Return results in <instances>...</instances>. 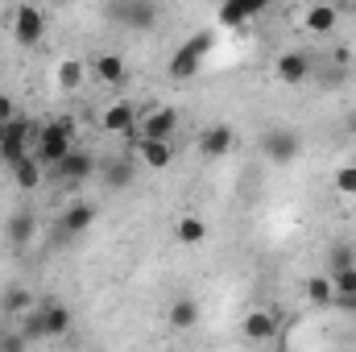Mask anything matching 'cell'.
<instances>
[{"label":"cell","instance_id":"6da1fadb","mask_svg":"<svg viewBox=\"0 0 356 352\" xmlns=\"http://www.w3.org/2000/svg\"><path fill=\"white\" fill-rule=\"evenodd\" d=\"M75 154V120H46L33 137V158L46 166V170H58L67 158Z\"/></svg>","mask_w":356,"mask_h":352},{"label":"cell","instance_id":"7a4b0ae2","mask_svg":"<svg viewBox=\"0 0 356 352\" xmlns=\"http://www.w3.org/2000/svg\"><path fill=\"white\" fill-rule=\"evenodd\" d=\"M261 154L273 166H294L298 154H302V137L294 129H286V125H273V129L261 133Z\"/></svg>","mask_w":356,"mask_h":352},{"label":"cell","instance_id":"3957f363","mask_svg":"<svg viewBox=\"0 0 356 352\" xmlns=\"http://www.w3.org/2000/svg\"><path fill=\"white\" fill-rule=\"evenodd\" d=\"M178 133V108L154 104L137 116V141H170Z\"/></svg>","mask_w":356,"mask_h":352},{"label":"cell","instance_id":"277c9868","mask_svg":"<svg viewBox=\"0 0 356 352\" xmlns=\"http://www.w3.org/2000/svg\"><path fill=\"white\" fill-rule=\"evenodd\" d=\"M108 17L116 21V25H124V29H154L158 25V17H162V8L158 4H149V0H116V4H108Z\"/></svg>","mask_w":356,"mask_h":352},{"label":"cell","instance_id":"5b68a950","mask_svg":"<svg viewBox=\"0 0 356 352\" xmlns=\"http://www.w3.org/2000/svg\"><path fill=\"white\" fill-rule=\"evenodd\" d=\"M8 25H13V42L25 46V50L46 38V13H42L38 4H17L13 17H8Z\"/></svg>","mask_w":356,"mask_h":352},{"label":"cell","instance_id":"8992f818","mask_svg":"<svg viewBox=\"0 0 356 352\" xmlns=\"http://www.w3.org/2000/svg\"><path fill=\"white\" fill-rule=\"evenodd\" d=\"M277 328H282V315H277L273 307H249V311L241 315V336H245L249 344H266V340H273Z\"/></svg>","mask_w":356,"mask_h":352},{"label":"cell","instance_id":"52a82bcc","mask_svg":"<svg viewBox=\"0 0 356 352\" xmlns=\"http://www.w3.org/2000/svg\"><path fill=\"white\" fill-rule=\"evenodd\" d=\"M273 75H277V83L298 88V83H307V79L315 75V63H311L307 50H286V54L273 58Z\"/></svg>","mask_w":356,"mask_h":352},{"label":"cell","instance_id":"ba28073f","mask_svg":"<svg viewBox=\"0 0 356 352\" xmlns=\"http://www.w3.org/2000/svg\"><path fill=\"white\" fill-rule=\"evenodd\" d=\"M211 42H216V33H199V38H191L175 58H170V75H175V79H191V75L199 71L203 54L211 50Z\"/></svg>","mask_w":356,"mask_h":352},{"label":"cell","instance_id":"9c48e42d","mask_svg":"<svg viewBox=\"0 0 356 352\" xmlns=\"http://www.w3.org/2000/svg\"><path fill=\"white\" fill-rule=\"evenodd\" d=\"M137 108L133 104H124V99H116V104H108L104 108V116H99V129L104 133H112V137H137Z\"/></svg>","mask_w":356,"mask_h":352},{"label":"cell","instance_id":"30bf717a","mask_svg":"<svg viewBox=\"0 0 356 352\" xmlns=\"http://www.w3.org/2000/svg\"><path fill=\"white\" fill-rule=\"evenodd\" d=\"M4 237H8V245H13V249L33 245V237H38V216H33L29 207L13 211V216H8V224H4Z\"/></svg>","mask_w":356,"mask_h":352},{"label":"cell","instance_id":"8fae6325","mask_svg":"<svg viewBox=\"0 0 356 352\" xmlns=\"http://www.w3.org/2000/svg\"><path fill=\"white\" fill-rule=\"evenodd\" d=\"M71 323H75V315H71V307H63V303H42V336L46 340H63L67 332H71Z\"/></svg>","mask_w":356,"mask_h":352},{"label":"cell","instance_id":"7c38bea8","mask_svg":"<svg viewBox=\"0 0 356 352\" xmlns=\"http://www.w3.org/2000/svg\"><path fill=\"white\" fill-rule=\"evenodd\" d=\"M88 71L95 75V83H104V88H116V83H124V58L116 54V50H104V54H95L88 63Z\"/></svg>","mask_w":356,"mask_h":352},{"label":"cell","instance_id":"4fadbf2b","mask_svg":"<svg viewBox=\"0 0 356 352\" xmlns=\"http://www.w3.org/2000/svg\"><path fill=\"white\" fill-rule=\"evenodd\" d=\"M340 8L336 4H307L302 8V25H307V33H336V25H340Z\"/></svg>","mask_w":356,"mask_h":352},{"label":"cell","instance_id":"5bb4252c","mask_svg":"<svg viewBox=\"0 0 356 352\" xmlns=\"http://www.w3.org/2000/svg\"><path fill=\"white\" fill-rule=\"evenodd\" d=\"M232 145H236V129H232V125H211V129L199 137V150H203L207 158H228Z\"/></svg>","mask_w":356,"mask_h":352},{"label":"cell","instance_id":"9a60e30c","mask_svg":"<svg viewBox=\"0 0 356 352\" xmlns=\"http://www.w3.org/2000/svg\"><path fill=\"white\" fill-rule=\"evenodd\" d=\"M207 232H211V228H207V220H203V216H195V211H182V216L175 220V241H178V245H186V249L203 245V241H207Z\"/></svg>","mask_w":356,"mask_h":352},{"label":"cell","instance_id":"2e32d148","mask_svg":"<svg viewBox=\"0 0 356 352\" xmlns=\"http://www.w3.org/2000/svg\"><path fill=\"white\" fill-rule=\"evenodd\" d=\"M88 63L83 58H63L58 67H54V83H58V91H67V95H75V91L88 83Z\"/></svg>","mask_w":356,"mask_h":352},{"label":"cell","instance_id":"e0dca14e","mask_svg":"<svg viewBox=\"0 0 356 352\" xmlns=\"http://www.w3.org/2000/svg\"><path fill=\"white\" fill-rule=\"evenodd\" d=\"M8 175H13V186H17V191H25V195H29V191H38V186L46 182V166L29 154V158H21L17 166H8Z\"/></svg>","mask_w":356,"mask_h":352},{"label":"cell","instance_id":"ac0fdd59","mask_svg":"<svg viewBox=\"0 0 356 352\" xmlns=\"http://www.w3.org/2000/svg\"><path fill=\"white\" fill-rule=\"evenodd\" d=\"M137 162L145 170H166L175 162V145L170 141H137Z\"/></svg>","mask_w":356,"mask_h":352},{"label":"cell","instance_id":"d6986e66","mask_svg":"<svg viewBox=\"0 0 356 352\" xmlns=\"http://www.w3.org/2000/svg\"><path fill=\"white\" fill-rule=\"evenodd\" d=\"M0 311H4V315H29V311H38V294H33L29 286H4Z\"/></svg>","mask_w":356,"mask_h":352},{"label":"cell","instance_id":"ffe728a7","mask_svg":"<svg viewBox=\"0 0 356 352\" xmlns=\"http://www.w3.org/2000/svg\"><path fill=\"white\" fill-rule=\"evenodd\" d=\"M91 224H95V207L91 203H71L63 211V220H58V232L63 237H79V232H88Z\"/></svg>","mask_w":356,"mask_h":352},{"label":"cell","instance_id":"44dd1931","mask_svg":"<svg viewBox=\"0 0 356 352\" xmlns=\"http://www.w3.org/2000/svg\"><path fill=\"white\" fill-rule=\"evenodd\" d=\"M166 319H170L175 332H195V323H199V303L186 298V294H178L175 303H170V311H166Z\"/></svg>","mask_w":356,"mask_h":352},{"label":"cell","instance_id":"7402d4cb","mask_svg":"<svg viewBox=\"0 0 356 352\" xmlns=\"http://www.w3.org/2000/svg\"><path fill=\"white\" fill-rule=\"evenodd\" d=\"M54 175L63 178V182H83V178L95 175V158H91L88 150H75V154H71V158H67Z\"/></svg>","mask_w":356,"mask_h":352},{"label":"cell","instance_id":"603a6c76","mask_svg":"<svg viewBox=\"0 0 356 352\" xmlns=\"http://www.w3.org/2000/svg\"><path fill=\"white\" fill-rule=\"evenodd\" d=\"M302 294H307L311 307H332V303H336V286H332L327 273H311V278L302 282Z\"/></svg>","mask_w":356,"mask_h":352},{"label":"cell","instance_id":"cb8c5ba5","mask_svg":"<svg viewBox=\"0 0 356 352\" xmlns=\"http://www.w3.org/2000/svg\"><path fill=\"white\" fill-rule=\"evenodd\" d=\"M133 175H137V166H133L129 158H116V162H108V170H104V182H108L112 191H124V186L133 182Z\"/></svg>","mask_w":356,"mask_h":352},{"label":"cell","instance_id":"d4e9b609","mask_svg":"<svg viewBox=\"0 0 356 352\" xmlns=\"http://www.w3.org/2000/svg\"><path fill=\"white\" fill-rule=\"evenodd\" d=\"M261 8L257 4H245V0H236V4H224L220 8V25H245L249 17H257Z\"/></svg>","mask_w":356,"mask_h":352},{"label":"cell","instance_id":"484cf974","mask_svg":"<svg viewBox=\"0 0 356 352\" xmlns=\"http://www.w3.org/2000/svg\"><path fill=\"white\" fill-rule=\"evenodd\" d=\"M327 278H332V286H336V298L356 294V265H353V269H332Z\"/></svg>","mask_w":356,"mask_h":352},{"label":"cell","instance_id":"4316f807","mask_svg":"<svg viewBox=\"0 0 356 352\" xmlns=\"http://www.w3.org/2000/svg\"><path fill=\"white\" fill-rule=\"evenodd\" d=\"M332 182H336V191H340L344 199H356V162H353V166H340Z\"/></svg>","mask_w":356,"mask_h":352},{"label":"cell","instance_id":"83f0119b","mask_svg":"<svg viewBox=\"0 0 356 352\" xmlns=\"http://www.w3.org/2000/svg\"><path fill=\"white\" fill-rule=\"evenodd\" d=\"M13 120H21V112H17V99H13L8 91H0V129H8Z\"/></svg>","mask_w":356,"mask_h":352},{"label":"cell","instance_id":"f1b7e54d","mask_svg":"<svg viewBox=\"0 0 356 352\" xmlns=\"http://www.w3.org/2000/svg\"><path fill=\"white\" fill-rule=\"evenodd\" d=\"M353 265H356V249H353V245H344V249H336V253H332L327 273H332V269H353Z\"/></svg>","mask_w":356,"mask_h":352},{"label":"cell","instance_id":"f546056e","mask_svg":"<svg viewBox=\"0 0 356 352\" xmlns=\"http://www.w3.org/2000/svg\"><path fill=\"white\" fill-rule=\"evenodd\" d=\"M25 344H29V340H25L21 332H8V336H0V352H25Z\"/></svg>","mask_w":356,"mask_h":352},{"label":"cell","instance_id":"4dcf8cb0","mask_svg":"<svg viewBox=\"0 0 356 352\" xmlns=\"http://www.w3.org/2000/svg\"><path fill=\"white\" fill-rule=\"evenodd\" d=\"M332 307H340V311H348V315H356V294H348V298H336Z\"/></svg>","mask_w":356,"mask_h":352},{"label":"cell","instance_id":"1f68e13d","mask_svg":"<svg viewBox=\"0 0 356 352\" xmlns=\"http://www.w3.org/2000/svg\"><path fill=\"white\" fill-rule=\"evenodd\" d=\"M348 129H353V133H356V116H353V120H348Z\"/></svg>","mask_w":356,"mask_h":352},{"label":"cell","instance_id":"d6a6232c","mask_svg":"<svg viewBox=\"0 0 356 352\" xmlns=\"http://www.w3.org/2000/svg\"><path fill=\"white\" fill-rule=\"evenodd\" d=\"M0 141H4V129H0Z\"/></svg>","mask_w":356,"mask_h":352},{"label":"cell","instance_id":"836d02e7","mask_svg":"<svg viewBox=\"0 0 356 352\" xmlns=\"http://www.w3.org/2000/svg\"><path fill=\"white\" fill-rule=\"evenodd\" d=\"M286 352H290V349H286Z\"/></svg>","mask_w":356,"mask_h":352}]
</instances>
